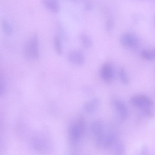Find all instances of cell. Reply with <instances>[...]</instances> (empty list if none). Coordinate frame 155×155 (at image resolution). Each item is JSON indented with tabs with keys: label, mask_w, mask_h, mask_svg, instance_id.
I'll use <instances>...</instances> for the list:
<instances>
[{
	"label": "cell",
	"mask_w": 155,
	"mask_h": 155,
	"mask_svg": "<svg viewBox=\"0 0 155 155\" xmlns=\"http://www.w3.org/2000/svg\"><path fill=\"white\" fill-rule=\"evenodd\" d=\"M86 127V122L83 117H79L70 125L68 130L69 140L72 145L78 144L84 135Z\"/></svg>",
	"instance_id": "6da1fadb"
},
{
	"label": "cell",
	"mask_w": 155,
	"mask_h": 155,
	"mask_svg": "<svg viewBox=\"0 0 155 155\" xmlns=\"http://www.w3.org/2000/svg\"><path fill=\"white\" fill-rule=\"evenodd\" d=\"M130 102L134 106L140 109L147 116H153V102L148 96L142 94L135 95L131 97Z\"/></svg>",
	"instance_id": "7a4b0ae2"
},
{
	"label": "cell",
	"mask_w": 155,
	"mask_h": 155,
	"mask_svg": "<svg viewBox=\"0 0 155 155\" xmlns=\"http://www.w3.org/2000/svg\"><path fill=\"white\" fill-rule=\"evenodd\" d=\"M24 54L26 58L30 60H36L39 56L38 39L37 35L33 33L25 42L23 49Z\"/></svg>",
	"instance_id": "3957f363"
},
{
	"label": "cell",
	"mask_w": 155,
	"mask_h": 155,
	"mask_svg": "<svg viewBox=\"0 0 155 155\" xmlns=\"http://www.w3.org/2000/svg\"><path fill=\"white\" fill-rule=\"evenodd\" d=\"M119 41L123 46L130 49L136 48L139 44V40L137 36L130 33L122 35L120 38Z\"/></svg>",
	"instance_id": "277c9868"
},
{
	"label": "cell",
	"mask_w": 155,
	"mask_h": 155,
	"mask_svg": "<svg viewBox=\"0 0 155 155\" xmlns=\"http://www.w3.org/2000/svg\"><path fill=\"white\" fill-rule=\"evenodd\" d=\"M111 104L120 120L124 121L128 114L127 109L124 103L121 100L115 99L112 101Z\"/></svg>",
	"instance_id": "5b68a950"
},
{
	"label": "cell",
	"mask_w": 155,
	"mask_h": 155,
	"mask_svg": "<svg viewBox=\"0 0 155 155\" xmlns=\"http://www.w3.org/2000/svg\"><path fill=\"white\" fill-rule=\"evenodd\" d=\"M99 74L103 81L107 83H110L114 75L113 68L111 64L109 62L104 63L100 67Z\"/></svg>",
	"instance_id": "8992f818"
},
{
	"label": "cell",
	"mask_w": 155,
	"mask_h": 155,
	"mask_svg": "<svg viewBox=\"0 0 155 155\" xmlns=\"http://www.w3.org/2000/svg\"><path fill=\"white\" fill-rule=\"evenodd\" d=\"M90 128L96 141L99 139L106 131L103 123L99 120L93 121L91 124Z\"/></svg>",
	"instance_id": "52a82bcc"
},
{
	"label": "cell",
	"mask_w": 155,
	"mask_h": 155,
	"mask_svg": "<svg viewBox=\"0 0 155 155\" xmlns=\"http://www.w3.org/2000/svg\"><path fill=\"white\" fill-rule=\"evenodd\" d=\"M68 58L70 63L77 65L83 64L85 61V58L83 52L77 49L70 51L68 54Z\"/></svg>",
	"instance_id": "ba28073f"
},
{
	"label": "cell",
	"mask_w": 155,
	"mask_h": 155,
	"mask_svg": "<svg viewBox=\"0 0 155 155\" xmlns=\"http://www.w3.org/2000/svg\"><path fill=\"white\" fill-rule=\"evenodd\" d=\"M101 104V102L99 99L96 98L92 99L84 104V111L88 114H94L98 110Z\"/></svg>",
	"instance_id": "9c48e42d"
},
{
	"label": "cell",
	"mask_w": 155,
	"mask_h": 155,
	"mask_svg": "<svg viewBox=\"0 0 155 155\" xmlns=\"http://www.w3.org/2000/svg\"><path fill=\"white\" fill-rule=\"evenodd\" d=\"M31 145L33 148L37 150H44L47 145V140L43 137H36L31 140Z\"/></svg>",
	"instance_id": "30bf717a"
},
{
	"label": "cell",
	"mask_w": 155,
	"mask_h": 155,
	"mask_svg": "<svg viewBox=\"0 0 155 155\" xmlns=\"http://www.w3.org/2000/svg\"><path fill=\"white\" fill-rule=\"evenodd\" d=\"M125 146L122 141L118 138L112 145L110 150L114 154H122L125 151Z\"/></svg>",
	"instance_id": "8fae6325"
},
{
	"label": "cell",
	"mask_w": 155,
	"mask_h": 155,
	"mask_svg": "<svg viewBox=\"0 0 155 155\" xmlns=\"http://www.w3.org/2000/svg\"><path fill=\"white\" fill-rule=\"evenodd\" d=\"M43 3L48 9L55 13L59 10V4L56 0H42Z\"/></svg>",
	"instance_id": "7c38bea8"
},
{
	"label": "cell",
	"mask_w": 155,
	"mask_h": 155,
	"mask_svg": "<svg viewBox=\"0 0 155 155\" xmlns=\"http://www.w3.org/2000/svg\"><path fill=\"white\" fill-rule=\"evenodd\" d=\"M53 43L54 48L56 52L58 54H61L63 50L61 34H58L54 36Z\"/></svg>",
	"instance_id": "4fadbf2b"
},
{
	"label": "cell",
	"mask_w": 155,
	"mask_h": 155,
	"mask_svg": "<svg viewBox=\"0 0 155 155\" xmlns=\"http://www.w3.org/2000/svg\"><path fill=\"white\" fill-rule=\"evenodd\" d=\"M140 56L143 59L149 61H153L155 59V50L153 49H146L143 50Z\"/></svg>",
	"instance_id": "5bb4252c"
},
{
	"label": "cell",
	"mask_w": 155,
	"mask_h": 155,
	"mask_svg": "<svg viewBox=\"0 0 155 155\" xmlns=\"http://www.w3.org/2000/svg\"><path fill=\"white\" fill-rule=\"evenodd\" d=\"M1 26L4 33L7 35H10L13 33V29L8 21L5 18L2 19Z\"/></svg>",
	"instance_id": "9a60e30c"
},
{
	"label": "cell",
	"mask_w": 155,
	"mask_h": 155,
	"mask_svg": "<svg viewBox=\"0 0 155 155\" xmlns=\"http://www.w3.org/2000/svg\"><path fill=\"white\" fill-rule=\"evenodd\" d=\"M80 39L81 44L84 48H89L91 47L92 40L87 35L84 34H81L80 36Z\"/></svg>",
	"instance_id": "2e32d148"
},
{
	"label": "cell",
	"mask_w": 155,
	"mask_h": 155,
	"mask_svg": "<svg viewBox=\"0 0 155 155\" xmlns=\"http://www.w3.org/2000/svg\"><path fill=\"white\" fill-rule=\"evenodd\" d=\"M119 76L120 79L122 83L125 84L129 83V80L124 67H121L119 71Z\"/></svg>",
	"instance_id": "e0dca14e"
},
{
	"label": "cell",
	"mask_w": 155,
	"mask_h": 155,
	"mask_svg": "<svg viewBox=\"0 0 155 155\" xmlns=\"http://www.w3.org/2000/svg\"><path fill=\"white\" fill-rule=\"evenodd\" d=\"M5 88V82L4 78L0 75V96L4 93Z\"/></svg>",
	"instance_id": "ac0fdd59"
},
{
	"label": "cell",
	"mask_w": 155,
	"mask_h": 155,
	"mask_svg": "<svg viewBox=\"0 0 155 155\" xmlns=\"http://www.w3.org/2000/svg\"><path fill=\"white\" fill-rule=\"evenodd\" d=\"M148 152V150L147 147L146 146H144L142 148L141 153H142V154H146V153Z\"/></svg>",
	"instance_id": "d6986e66"
}]
</instances>
